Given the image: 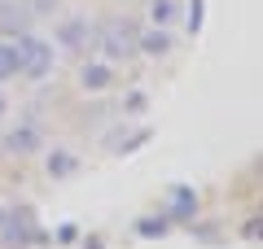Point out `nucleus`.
Wrapping results in <instances>:
<instances>
[{"instance_id":"nucleus-1","label":"nucleus","mask_w":263,"mask_h":249,"mask_svg":"<svg viewBox=\"0 0 263 249\" xmlns=\"http://www.w3.org/2000/svg\"><path fill=\"white\" fill-rule=\"evenodd\" d=\"M13 44V53H18V74H27V79H48L53 74V61H57V48H53V39H44V35H18V39H9Z\"/></svg>"},{"instance_id":"nucleus-2","label":"nucleus","mask_w":263,"mask_h":249,"mask_svg":"<svg viewBox=\"0 0 263 249\" xmlns=\"http://www.w3.org/2000/svg\"><path fill=\"white\" fill-rule=\"evenodd\" d=\"M136 35H141V27L132 18H110L97 27V48L105 61H127V57H136Z\"/></svg>"},{"instance_id":"nucleus-3","label":"nucleus","mask_w":263,"mask_h":249,"mask_svg":"<svg viewBox=\"0 0 263 249\" xmlns=\"http://www.w3.org/2000/svg\"><path fill=\"white\" fill-rule=\"evenodd\" d=\"M88 44H97V22H92V18H84V13L57 18V27H53V48H57V53L79 57Z\"/></svg>"},{"instance_id":"nucleus-4","label":"nucleus","mask_w":263,"mask_h":249,"mask_svg":"<svg viewBox=\"0 0 263 249\" xmlns=\"http://www.w3.org/2000/svg\"><path fill=\"white\" fill-rule=\"evenodd\" d=\"M40 236V223H35V210L31 205H13L5 210V227H0V245L5 249H22Z\"/></svg>"},{"instance_id":"nucleus-5","label":"nucleus","mask_w":263,"mask_h":249,"mask_svg":"<svg viewBox=\"0 0 263 249\" xmlns=\"http://www.w3.org/2000/svg\"><path fill=\"white\" fill-rule=\"evenodd\" d=\"M35 31V13L27 9V0H0V35H31Z\"/></svg>"},{"instance_id":"nucleus-6","label":"nucleus","mask_w":263,"mask_h":249,"mask_svg":"<svg viewBox=\"0 0 263 249\" xmlns=\"http://www.w3.org/2000/svg\"><path fill=\"white\" fill-rule=\"evenodd\" d=\"M0 149H5V153H13V157H31V153H40V149H44V131H40L35 122H18L9 136H0Z\"/></svg>"},{"instance_id":"nucleus-7","label":"nucleus","mask_w":263,"mask_h":249,"mask_svg":"<svg viewBox=\"0 0 263 249\" xmlns=\"http://www.w3.org/2000/svg\"><path fill=\"white\" fill-rule=\"evenodd\" d=\"M171 48H176V35H171V27H149V31H141V35H136V53L154 57V61H162Z\"/></svg>"},{"instance_id":"nucleus-8","label":"nucleus","mask_w":263,"mask_h":249,"mask_svg":"<svg viewBox=\"0 0 263 249\" xmlns=\"http://www.w3.org/2000/svg\"><path fill=\"white\" fill-rule=\"evenodd\" d=\"M114 83V61H84L79 66V88H84V92H105V88H110Z\"/></svg>"},{"instance_id":"nucleus-9","label":"nucleus","mask_w":263,"mask_h":249,"mask_svg":"<svg viewBox=\"0 0 263 249\" xmlns=\"http://www.w3.org/2000/svg\"><path fill=\"white\" fill-rule=\"evenodd\" d=\"M180 18V0H149V22L154 27H176Z\"/></svg>"},{"instance_id":"nucleus-10","label":"nucleus","mask_w":263,"mask_h":249,"mask_svg":"<svg viewBox=\"0 0 263 249\" xmlns=\"http://www.w3.org/2000/svg\"><path fill=\"white\" fill-rule=\"evenodd\" d=\"M48 171H53L57 179H66V175H75V171H79V157L66 153V149H53V153H48Z\"/></svg>"},{"instance_id":"nucleus-11","label":"nucleus","mask_w":263,"mask_h":249,"mask_svg":"<svg viewBox=\"0 0 263 249\" xmlns=\"http://www.w3.org/2000/svg\"><path fill=\"white\" fill-rule=\"evenodd\" d=\"M27 9L35 13V22H44V18H57L62 13V0H27Z\"/></svg>"},{"instance_id":"nucleus-12","label":"nucleus","mask_w":263,"mask_h":249,"mask_svg":"<svg viewBox=\"0 0 263 249\" xmlns=\"http://www.w3.org/2000/svg\"><path fill=\"white\" fill-rule=\"evenodd\" d=\"M13 74H18V53H13V44H0V83Z\"/></svg>"},{"instance_id":"nucleus-13","label":"nucleus","mask_w":263,"mask_h":249,"mask_svg":"<svg viewBox=\"0 0 263 249\" xmlns=\"http://www.w3.org/2000/svg\"><path fill=\"white\" fill-rule=\"evenodd\" d=\"M193 210H197V197L189 193V188H176V214H180V219H189Z\"/></svg>"},{"instance_id":"nucleus-14","label":"nucleus","mask_w":263,"mask_h":249,"mask_svg":"<svg viewBox=\"0 0 263 249\" xmlns=\"http://www.w3.org/2000/svg\"><path fill=\"white\" fill-rule=\"evenodd\" d=\"M141 232H145V236H154V232L162 236V232H167V219H145V223H141Z\"/></svg>"},{"instance_id":"nucleus-15","label":"nucleus","mask_w":263,"mask_h":249,"mask_svg":"<svg viewBox=\"0 0 263 249\" xmlns=\"http://www.w3.org/2000/svg\"><path fill=\"white\" fill-rule=\"evenodd\" d=\"M127 110H132V114H141V110H145V96H141V92H132V96H127Z\"/></svg>"},{"instance_id":"nucleus-16","label":"nucleus","mask_w":263,"mask_h":249,"mask_svg":"<svg viewBox=\"0 0 263 249\" xmlns=\"http://www.w3.org/2000/svg\"><path fill=\"white\" fill-rule=\"evenodd\" d=\"M9 114V96H5V88H0V118Z\"/></svg>"},{"instance_id":"nucleus-17","label":"nucleus","mask_w":263,"mask_h":249,"mask_svg":"<svg viewBox=\"0 0 263 249\" xmlns=\"http://www.w3.org/2000/svg\"><path fill=\"white\" fill-rule=\"evenodd\" d=\"M0 227H5V205H0Z\"/></svg>"},{"instance_id":"nucleus-18","label":"nucleus","mask_w":263,"mask_h":249,"mask_svg":"<svg viewBox=\"0 0 263 249\" xmlns=\"http://www.w3.org/2000/svg\"><path fill=\"white\" fill-rule=\"evenodd\" d=\"M0 153H5V149H0Z\"/></svg>"}]
</instances>
